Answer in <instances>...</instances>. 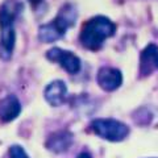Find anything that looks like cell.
I'll list each match as a JSON object with an SVG mask.
<instances>
[{"label": "cell", "mask_w": 158, "mask_h": 158, "mask_svg": "<svg viewBox=\"0 0 158 158\" xmlns=\"http://www.w3.org/2000/svg\"><path fill=\"white\" fill-rule=\"evenodd\" d=\"M116 32V25L106 16H96L90 19L83 25L81 32L82 45L90 50H99L107 38Z\"/></svg>", "instance_id": "1"}, {"label": "cell", "mask_w": 158, "mask_h": 158, "mask_svg": "<svg viewBox=\"0 0 158 158\" xmlns=\"http://www.w3.org/2000/svg\"><path fill=\"white\" fill-rule=\"evenodd\" d=\"M77 21V11L73 4H65L57 15V17L50 23L40 27L38 38L42 42H54L62 38L69 28L75 25Z\"/></svg>", "instance_id": "2"}, {"label": "cell", "mask_w": 158, "mask_h": 158, "mask_svg": "<svg viewBox=\"0 0 158 158\" xmlns=\"http://www.w3.org/2000/svg\"><path fill=\"white\" fill-rule=\"evenodd\" d=\"M91 129L96 136L112 142L123 141L129 135V128L115 118H96L91 123Z\"/></svg>", "instance_id": "3"}, {"label": "cell", "mask_w": 158, "mask_h": 158, "mask_svg": "<svg viewBox=\"0 0 158 158\" xmlns=\"http://www.w3.org/2000/svg\"><path fill=\"white\" fill-rule=\"evenodd\" d=\"M46 57L52 62H57L69 74H77L81 70V59L69 50H63V49H59V48H53L50 50H48Z\"/></svg>", "instance_id": "4"}, {"label": "cell", "mask_w": 158, "mask_h": 158, "mask_svg": "<svg viewBox=\"0 0 158 158\" xmlns=\"http://www.w3.org/2000/svg\"><path fill=\"white\" fill-rule=\"evenodd\" d=\"M98 85L104 91H115L123 83L121 71L115 67H102L98 71Z\"/></svg>", "instance_id": "5"}, {"label": "cell", "mask_w": 158, "mask_h": 158, "mask_svg": "<svg viewBox=\"0 0 158 158\" xmlns=\"http://www.w3.org/2000/svg\"><path fill=\"white\" fill-rule=\"evenodd\" d=\"M15 42H16V33L13 24L0 25V58L3 61H8L12 58Z\"/></svg>", "instance_id": "6"}, {"label": "cell", "mask_w": 158, "mask_h": 158, "mask_svg": "<svg viewBox=\"0 0 158 158\" xmlns=\"http://www.w3.org/2000/svg\"><path fill=\"white\" fill-rule=\"evenodd\" d=\"M156 70H158V46L149 44L142 50L140 57V74L146 77Z\"/></svg>", "instance_id": "7"}, {"label": "cell", "mask_w": 158, "mask_h": 158, "mask_svg": "<svg viewBox=\"0 0 158 158\" xmlns=\"http://www.w3.org/2000/svg\"><path fill=\"white\" fill-rule=\"evenodd\" d=\"M45 99L48 100L49 104H52L53 107L61 106L63 102L66 100L67 95V87L66 83L62 81H53L50 82L45 88Z\"/></svg>", "instance_id": "8"}, {"label": "cell", "mask_w": 158, "mask_h": 158, "mask_svg": "<svg viewBox=\"0 0 158 158\" xmlns=\"http://www.w3.org/2000/svg\"><path fill=\"white\" fill-rule=\"evenodd\" d=\"M74 137L69 131H59L56 132L48 138L46 148L54 153H63L69 150V148L73 144Z\"/></svg>", "instance_id": "9"}, {"label": "cell", "mask_w": 158, "mask_h": 158, "mask_svg": "<svg viewBox=\"0 0 158 158\" xmlns=\"http://www.w3.org/2000/svg\"><path fill=\"white\" fill-rule=\"evenodd\" d=\"M21 112V104L15 95H8L0 102V120L9 123L15 120Z\"/></svg>", "instance_id": "10"}, {"label": "cell", "mask_w": 158, "mask_h": 158, "mask_svg": "<svg viewBox=\"0 0 158 158\" xmlns=\"http://www.w3.org/2000/svg\"><path fill=\"white\" fill-rule=\"evenodd\" d=\"M9 157L11 158H29L25 150L19 145H13L9 148Z\"/></svg>", "instance_id": "11"}, {"label": "cell", "mask_w": 158, "mask_h": 158, "mask_svg": "<svg viewBox=\"0 0 158 158\" xmlns=\"http://www.w3.org/2000/svg\"><path fill=\"white\" fill-rule=\"evenodd\" d=\"M77 158H92V157H91L90 153H87V152H82L81 154H79Z\"/></svg>", "instance_id": "12"}, {"label": "cell", "mask_w": 158, "mask_h": 158, "mask_svg": "<svg viewBox=\"0 0 158 158\" xmlns=\"http://www.w3.org/2000/svg\"><path fill=\"white\" fill-rule=\"evenodd\" d=\"M28 2H29V3H31V4H32V6H37V4H38V3H41V2H42V0H28Z\"/></svg>", "instance_id": "13"}]
</instances>
